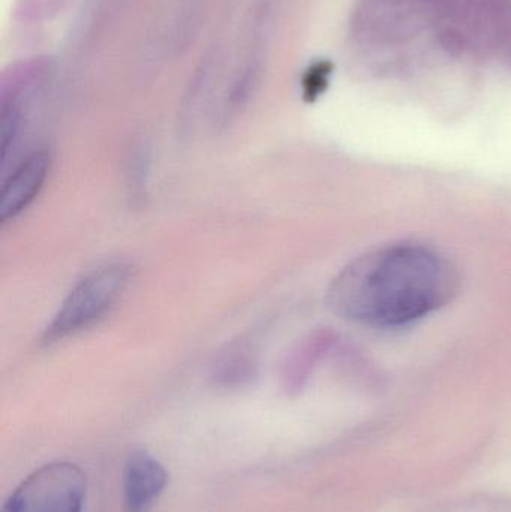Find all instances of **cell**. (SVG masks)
Returning a JSON list of instances; mask_svg holds the SVG:
<instances>
[{"label":"cell","mask_w":511,"mask_h":512,"mask_svg":"<svg viewBox=\"0 0 511 512\" xmlns=\"http://www.w3.org/2000/svg\"><path fill=\"white\" fill-rule=\"evenodd\" d=\"M452 262L419 243L366 252L333 279L327 304L339 318L366 327H399L446 306L458 291Z\"/></svg>","instance_id":"cell-1"},{"label":"cell","mask_w":511,"mask_h":512,"mask_svg":"<svg viewBox=\"0 0 511 512\" xmlns=\"http://www.w3.org/2000/svg\"><path fill=\"white\" fill-rule=\"evenodd\" d=\"M132 267L123 261L105 262L84 274L45 327V345L74 336L104 318L131 282Z\"/></svg>","instance_id":"cell-2"},{"label":"cell","mask_w":511,"mask_h":512,"mask_svg":"<svg viewBox=\"0 0 511 512\" xmlns=\"http://www.w3.org/2000/svg\"><path fill=\"white\" fill-rule=\"evenodd\" d=\"M86 477L74 463L56 462L30 474L2 512H83Z\"/></svg>","instance_id":"cell-3"},{"label":"cell","mask_w":511,"mask_h":512,"mask_svg":"<svg viewBox=\"0 0 511 512\" xmlns=\"http://www.w3.org/2000/svg\"><path fill=\"white\" fill-rule=\"evenodd\" d=\"M168 484L164 466L146 451H132L123 468L125 512H149Z\"/></svg>","instance_id":"cell-4"},{"label":"cell","mask_w":511,"mask_h":512,"mask_svg":"<svg viewBox=\"0 0 511 512\" xmlns=\"http://www.w3.org/2000/svg\"><path fill=\"white\" fill-rule=\"evenodd\" d=\"M51 158L47 152L27 156L5 180L0 192V221L17 218L38 197L50 173Z\"/></svg>","instance_id":"cell-5"},{"label":"cell","mask_w":511,"mask_h":512,"mask_svg":"<svg viewBox=\"0 0 511 512\" xmlns=\"http://www.w3.org/2000/svg\"><path fill=\"white\" fill-rule=\"evenodd\" d=\"M258 349L251 340L230 343L216 358L212 367L213 384L222 390L248 387L258 376Z\"/></svg>","instance_id":"cell-6"},{"label":"cell","mask_w":511,"mask_h":512,"mask_svg":"<svg viewBox=\"0 0 511 512\" xmlns=\"http://www.w3.org/2000/svg\"><path fill=\"white\" fill-rule=\"evenodd\" d=\"M329 72L330 69L327 68L324 63L312 69L308 80H306V93H308L309 96H317L318 93L323 90L324 84L327 83V75H329Z\"/></svg>","instance_id":"cell-7"}]
</instances>
